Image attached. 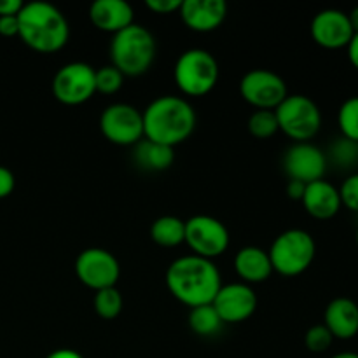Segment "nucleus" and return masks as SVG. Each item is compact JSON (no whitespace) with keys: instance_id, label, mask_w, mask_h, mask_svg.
Here are the masks:
<instances>
[{"instance_id":"nucleus-9","label":"nucleus","mask_w":358,"mask_h":358,"mask_svg":"<svg viewBox=\"0 0 358 358\" xmlns=\"http://www.w3.org/2000/svg\"><path fill=\"white\" fill-rule=\"evenodd\" d=\"M240 94L255 110H276L278 105L289 96V90L285 80L276 72L255 69L241 77Z\"/></svg>"},{"instance_id":"nucleus-32","label":"nucleus","mask_w":358,"mask_h":358,"mask_svg":"<svg viewBox=\"0 0 358 358\" xmlns=\"http://www.w3.org/2000/svg\"><path fill=\"white\" fill-rule=\"evenodd\" d=\"M14 185H16V178L13 171L6 166H0V199L13 194Z\"/></svg>"},{"instance_id":"nucleus-29","label":"nucleus","mask_w":358,"mask_h":358,"mask_svg":"<svg viewBox=\"0 0 358 358\" xmlns=\"http://www.w3.org/2000/svg\"><path fill=\"white\" fill-rule=\"evenodd\" d=\"M331 157L336 164L339 166H352L358 163V150L357 143L348 138H338V142L331 147Z\"/></svg>"},{"instance_id":"nucleus-40","label":"nucleus","mask_w":358,"mask_h":358,"mask_svg":"<svg viewBox=\"0 0 358 358\" xmlns=\"http://www.w3.org/2000/svg\"><path fill=\"white\" fill-rule=\"evenodd\" d=\"M357 247H358V231H357Z\"/></svg>"},{"instance_id":"nucleus-33","label":"nucleus","mask_w":358,"mask_h":358,"mask_svg":"<svg viewBox=\"0 0 358 358\" xmlns=\"http://www.w3.org/2000/svg\"><path fill=\"white\" fill-rule=\"evenodd\" d=\"M20 34V23L17 16H2L0 17V35L2 37H16Z\"/></svg>"},{"instance_id":"nucleus-20","label":"nucleus","mask_w":358,"mask_h":358,"mask_svg":"<svg viewBox=\"0 0 358 358\" xmlns=\"http://www.w3.org/2000/svg\"><path fill=\"white\" fill-rule=\"evenodd\" d=\"M234 269L247 285L262 283L273 275L269 254L259 247H245L234 257Z\"/></svg>"},{"instance_id":"nucleus-21","label":"nucleus","mask_w":358,"mask_h":358,"mask_svg":"<svg viewBox=\"0 0 358 358\" xmlns=\"http://www.w3.org/2000/svg\"><path fill=\"white\" fill-rule=\"evenodd\" d=\"M133 161L142 170L159 173V171L168 170L173 164L175 149L143 138L136 145H133Z\"/></svg>"},{"instance_id":"nucleus-36","label":"nucleus","mask_w":358,"mask_h":358,"mask_svg":"<svg viewBox=\"0 0 358 358\" xmlns=\"http://www.w3.org/2000/svg\"><path fill=\"white\" fill-rule=\"evenodd\" d=\"M346 51H348V59L353 65V69L358 70V34L353 35L352 42L348 44Z\"/></svg>"},{"instance_id":"nucleus-23","label":"nucleus","mask_w":358,"mask_h":358,"mask_svg":"<svg viewBox=\"0 0 358 358\" xmlns=\"http://www.w3.org/2000/svg\"><path fill=\"white\" fill-rule=\"evenodd\" d=\"M222 325L224 322L220 320L212 304L191 308L189 311V327L198 336H215L217 332H220Z\"/></svg>"},{"instance_id":"nucleus-26","label":"nucleus","mask_w":358,"mask_h":358,"mask_svg":"<svg viewBox=\"0 0 358 358\" xmlns=\"http://www.w3.org/2000/svg\"><path fill=\"white\" fill-rule=\"evenodd\" d=\"M247 126L250 135L259 140L271 138L275 133L280 131L275 110H255L254 114L248 117Z\"/></svg>"},{"instance_id":"nucleus-24","label":"nucleus","mask_w":358,"mask_h":358,"mask_svg":"<svg viewBox=\"0 0 358 358\" xmlns=\"http://www.w3.org/2000/svg\"><path fill=\"white\" fill-rule=\"evenodd\" d=\"M93 306L98 317L105 318V320H114V318H117L122 311L121 292H119L115 287L98 290V292H94Z\"/></svg>"},{"instance_id":"nucleus-39","label":"nucleus","mask_w":358,"mask_h":358,"mask_svg":"<svg viewBox=\"0 0 358 358\" xmlns=\"http://www.w3.org/2000/svg\"><path fill=\"white\" fill-rule=\"evenodd\" d=\"M331 358H358V353L343 352V353H338V355H334V357H331Z\"/></svg>"},{"instance_id":"nucleus-2","label":"nucleus","mask_w":358,"mask_h":358,"mask_svg":"<svg viewBox=\"0 0 358 358\" xmlns=\"http://www.w3.org/2000/svg\"><path fill=\"white\" fill-rule=\"evenodd\" d=\"M143 115V138L173 147L194 133L196 110L185 98L164 94L147 105Z\"/></svg>"},{"instance_id":"nucleus-30","label":"nucleus","mask_w":358,"mask_h":358,"mask_svg":"<svg viewBox=\"0 0 358 358\" xmlns=\"http://www.w3.org/2000/svg\"><path fill=\"white\" fill-rule=\"evenodd\" d=\"M339 196H341L343 206L358 213V173L345 178V182L339 187Z\"/></svg>"},{"instance_id":"nucleus-10","label":"nucleus","mask_w":358,"mask_h":358,"mask_svg":"<svg viewBox=\"0 0 358 358\" xmlns=\"http://www.w3.org/2000/svg\"><path fill=\"white\" fill-rule=\"evenodd\" d=\"M185 243L192 255L213 261L229 247V231L215 217L194 215L185 220Z\"/></svg>"},{"instance_id":"nucleus-25","label":"nucleus","mask_w":358,"mask_h":358,"mask_svg":"<svg viewBox=\"0 0 358 358\" xmlns=\"http://www.w3.org/2000/svg\"><path fill=\"white\" fill-rule=\"evenodd\" d=\"M338 124L343 138L358 142V96H352L343 101L338 112Z\"/></svg>"},{"instance_id":"nucleus-5","label":"nucleus","mask_w":358,"mask_h":358,"mask_svg":"<svg viewBox=\"0 0 358 358\" xmlns=\"http://www.w3.org/2000/svg\"><path fill=\"white\" fill-rule=\"evenodd\" d=\"M220 77V66L215 56L206 49H189L178 56L173 69V79L182 94L191 98L212 93Z\"/></svg>"},{"instance_id":"nucleus-27","label":"nucleus","mask_w":358,"mask_h":358,"mask_svg":"<svg viewBox=\"0 0 358 358\" xmlns=\"http://www.w3.org/2000/svg\"><path fill=\"white\" fill-rule=\"evenodd\" d=\"M94 83H96V93L114 94L122 87L124 76L114 65H105L96 69V72H94Z\"/></svg>"},{"instance_id":"nucleus-4","label":"nucleus","mask_w":358,"mask_h":358,"mask_svg":"<svg viewBox=\"0 0 358 358\" xmlns=\"http://www.w3.org/2000/svg\"><path fill=\"white\" fill-rule=\"evenodd\" d=\"M110 59L124 77H138L149 72L156 59V38L142 24H129L112 35Z\"/></svg>"},{"instance_id":"nucleus-8","label":"nucleus","mask_w":358,"mask_h":358,"mask_svg":"<svg viewBox=\"0 0 358 358\" xmlns=\"http://www.w3.org/2000/svg\"><path fill=\"white\" fill-rule=\"evenodd\" d=\"M94 72L96 69L83 62H72L63 65L52 77L51 90L56 100L69 107L90 101L96 93Z\"/></svg>"},{"instance_id":"nucleus-3","label":"nucleus","mask_w":358,"mask_h":358,"mask_svg":"<svg viewBox=\"0 0 358 358\" xmlns=\"http://www.w3.org/2000/svg\"><path fill=\"white\" fill-rule=\"evenodd\" d=\"M17 37L37 52H56L69 44L70 24L65 14L48 2H28L17 14Z\"/></svg>"},{"instance_id":"nucleus-14","label":"nucleus","mask_w":358,"mask_h":358,"mask_svg":"<svg viewBox=\"0 0 358 358\" xmlns=\"http://www.w3.org/2000/svg\"><path fill=\"white\" fill-rule=\"evenodd\" d=\"M310 31L315 44L329 51L346 49L355 35L348 14L339 9H325L315 14Z\"/></svg>"},{"instance_id":"nucleus-7","label":"nucleus","mask_w":358,"mask_h":358,"mask_svg":"<svg viewBox=\"0 0 358 358\" xmlns=\"http://www.w3.org/2000/svg\"><path fill=\"white\" fill-rule=\"evenodd\" d=\"M280 131L296 143L310 142L322 128L320 107L304 94H289L275 110Z\"/></svg>"},{"instance_id":"nucleus-11","label":"nucleus","mask_w":358,"mask_h":358,"mask_svg":"<svg viewBox=\"0 0 358 358\" xmlns=\"http://www.w3.org/2000/svg\"><path fill=\"white\" fill-rule=\"evenodd\" d=\"M100 131L110 143L136 145L143 140V115L129 103H112L101 112Z\"/></svg>"},{"instance_id":"nucleus-35","label":"nucleus","mask_w":358,"mask_h":358,"mask_svg":"<svg viewBox=\"0 0 358 358\" xmlns=\"http://www.w3.org/2000/svg\"><path fill=\"white\" fill-rule=\"evenodd\" d=\"M304 191H306V184L303 182H297V180H289L287 184V196L294 201H301L304 196Z\"/></svg>"},{"instance_id":"nucleus-37","label":"nucleus","mask_w":358,"mask_h":358,"mask_svg":"<svg viewBox=\"0 0 358 358\" xmlns=\"http://www.w3.org/2000/svg\"><path fill=\"white\" fill-rule=\"evenodd\" d=\"M48 358H84L80 353H77L76 350H69V348H62L52 352L51 355H48Z\"/></svg>"},{"instance_id":"nucleus-6","label":"nucleus","mask_w":358,"mask_h":358,"mask_svg":"<svg viewBox=\"0 0 358 358\" xmlns=\"http://www.w3.org/2000/svg\"><path fill=\"white\" fill-rule=\"evenodd\" d=\"M273 271L282 276H299L310 269L317 255L315 238L304 229H289L273 241L268 250Z\"/></svg>"},{"instance_id":"nucleus-41","label":"nucleus","mask_w":358,"mask_h":358,"mask_svg":"<svg viewBox=\"0 0 358 358\" xmlns=\"http://www.w3.org/2000/svg\"><path fill=\"white\" fill-rule=\"evenodd\" d=\"M357 150H358V142H357Z\"/></svg>"},{"instance_id":"nucleus-22","label":"nucleus","mask_w":358,"mask_h":358,"mask_svg":"<svg viewBox=\"0 0 358 358\" xmlns=\"http://www.w3.org/2000/svg\"><path fill=\"white\" fill-rule=\"evenodd\" d=\"M150 238L159 247H178L185 243V222L175 215L159 217L150 226Z\"/></svg>"},{"instance_id":"nucleus-28","label":"nucleus","mask_w":358,"mask_h":358,"mask_svg":"<svg viewBox=\"0 0 358 358\" xmlns=\"http://www.w3.org/2000/svg\"><path fill=\"white\" fill-rule=\"evenodd\" d=\"M332 341H334V338H332L331 331H329L324 324L313 325V327L306 332V336H304V345H306V348L310 350L311 353L327 352L332 346Z\"/></svg>"},{"instance_id":"nucleus-13","label":"nucleus","mask_w":358,"mask_h":358,"mask_svg":"<svg viewBox=\"0 0 358 358\" xmlns=\"http://www.w3.org/2000/svg\"><path fill=\"white\" fill-rule=\"evenodd\" d=\"M283 170L289 180L311 184L324 178L327 171V156L310 142L294 143L283 156Z\"/></svg>"},{"instance_id":"nucleus-17","label":"nucleus","mask_w":358,"mask_h":358,"mask_svg":"<svg viewBox=\"0 0 358 358\" xmlns=\"http://www.w3.org/2000/svg\"><path fill=\"white\" fill-rule=\"evenodd\" d=\"M304 210L317 220H329L339 213L343 208L339 189L327 180H317L306 184L303 199Z\"/></svg>"},{"instance_id":"nucleus-34","label":"nucleus","mask_w":358,"mask_h":358,"mask_svg":"<svg viewBox=\"0 0 358 358\" xmlns=\"http://www.w3.org/2000/svg\"><path fill=\"white\" fill-rule=\"evenodd\" d=\"M24 3L21 0H0V17L2 16H17L23 9Z\"/></svg>"},{"instance_id":"nucleus-1","label":"nucleus","mask_w":358,"mask_h":358,"mask_svg":"<svg viewBox=\"0 0 358 358\" xmlns=\"http://www.w3.org/2000/svg\"><path fill=\"white\" fill-rule=\"evenodd\" d=\"M166 287L178 303L198 308L212 304L222 287V276L213 261L184 255L168 266Z\"/></svg>"},{"instance_id":"nucleus-31","label":"nucleus","mask_w":358,"mask_h":358,"mask_svg":"<svg viewBox=\"0 0 358 358\" xmlns=\"http://www.w3.org/2000/svg\"><path fill=\"white\" fill-rule=\"evenodd\" d=\"M182 0H147L145 7L156 14H171L180 9Z\"/></svg>"},{"instance_id":"nucleus-19","label":"nucleus","mask_w":358,"mask_h":358,"mask_svg":"<svg viewBox=\"0 0 358 358\" xmlns=\"http://www.w3.org/2000/svg\"><path fill=\"white\" fill-rule=\"evenodd\" d=\"M90 20L98 30L115 35L133 24V9L126 0H96L90 7Z\"/></svg>"},{"instance_id":"nucleus-18","label":"nucleus","mask_w":358,"mask_h":358,"mask_svg":"<svg viewBox=\"0 0 358 358\" xmlns=\"http://www.w3.org/2000/svg\"><path fill=\"white\" fill-rule=\"evenodd\" d=\"M324 325L334 339H353L358 334V304L350 297L332 299L325 308Z\"/></svg>"},{"instance_id":"nucleus-16","label":"nucleus","mask_w":358,"mask_h":358,"mask_svg":"<svg viewBox=\"0 0 358 358\" xmlns=\"http://www.w3.org/2000/svg\"><path fill=\"white\" fill-rule=\"evenodd\" d=\"M178 13L189 30L208 34L226 21L227 3L224 0H182Z\"/></svg>"},{"instance_id":"nucleus-12","label":"nucleus","mask_w":358,"mask_h":358,"mask_svg":"<svg viewBox=\"0 0 358 358\" xmlns=\"http://www.w3.org/2000/svg\"><path fill=\"white\" fill-rule=\"evenodd\" d=\"M76 275L83 285L94 292L115 287L121 276V266L115 255L105 248H86L76 259Z\"/></svg>"},{"instance_id":"nucleus-15","label":"nucleus","mask_w":358,"mask_h":358,"mask_svg":"<svg viewBox=\"0 0 358 358\" xmlns=\"http://www.w3.org/2000/svg\"><path fill=\"white\" fill-rule=\"evenodd\" d=\"M212 306L224 324H240L248 320L257 310V296L247 283H227L220 287Z\"/></svg>"},{"instance_id":"nucleus-38","label":"nucleus","mask_w":358,"mask_h":358,"mask_svg":"<svg viewBox=\"0 0 358 358\" xmlns=\"http://www.w3.org/2000/svg\"><path fill=\"white\" fill-rule=\"evenodd\" d=\"M348 17H350V23H352V28L355 34H358V6L355 9H352L348 13Z\"/></svg>"}]
</instances>
